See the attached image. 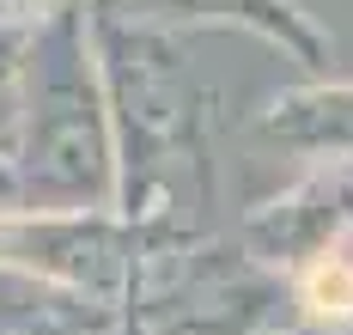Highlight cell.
Here are the masks:
<instances>
[{
  "label": "cell",
  "instance_id": "obj_1",
  "mask_svg": "<svg viewBox=\"0 0 353 335\" xmlns=\"http://www.w3.org/2000/svg\"><path fill=\"white\" fill-rule=\"evenodd\" d=\"M116 122L92 43V6L49 19L12 68V214H98L116 195Z\"/></svg>",
  "mask_w": 353,
  "mask_h": 335
},
{
  "label": "cell",
  "instance_id": "obj_2",
  "mask_svg": "<svg viewBox=\"0 0 353 335\" xmlns=\"http://www.w3.org/2000/svg\"><path fill=\"white\" fill-rule=\"evenodd\" d=\"M0 268L49 281L85 305H110L128 287V238L104 214H0Z\"/></svg>",
  "mask_w": 353,
  "mask_h": 335
},
{
  "label": "cell",
  "instance_id": "obj_3",
  "mask_svg": "<svg viewBox=\"0 0 353 335\" xmlns=\"http://www.w3.org/2000/svg\"><path fill=\"white\" fill-rule=\"evenodd\" d=\"M92 6L122 12V19H244V25L268 31V37H286L299 49H311V31L281 0H92Z\"/></svg>",
  "mask_w": 353,
  "mask_h": 335
},
{
  "label": "cell",
  "instance_id": "obj_4",
  "mask_svg": "<svg viewBox=\"0 0 353 335\" xmlns=\"http://www.w3.org/2000/svg\"><path fill=\"white\" fill-rule=\"evenodd\" d=\"M299 305L317 323H353V262L347 256H317L299 274Z\"/></svg>",
  "mask_w": 353,
  "mask_h": 335
},
{
  "label": "cell",
  "instance_id": "obj_5",
  "mask_svg": "<svg viewBox=\"0 0 353 335\" xmlns=\"http://www.w3.org/2000/svg\"><path fill=\"white\" fill-rule=\"evenodd\" d=\"M68 6H79V0H0V43H31L49 19H61Z\"/></svg>",
  "mask_w": 353,
  "mask_h": 335
},
{
  "label": "cell",
  "instance_id": "obj_6",
  "mask_svg": "<svg viewBox=\"0 0 353 335\" xmlns=\"http://www.w3.org/2000/svg\"><path fill=\"white\" fill-rule=\"evenodd\" d=\"M6 147H12V74L0 79V201H6Z\"/></svg>",
  "mask_w": 353,
  "mask_h": 335
},
{
  "label": "cell",
  "instance_id": "obj_7",
  "mask_svg": "<svg viewBox=\"0 0 353 335\" xmlns=\"http://www.w3.org/2000/svg\"><path fill=\"white\" fill-rule=\"evenodd\" d=\"M85 335H110V329H85Z\"/></svg>",
  "mask_w": 353,
  "mask_h": 335
}]
</instances>
